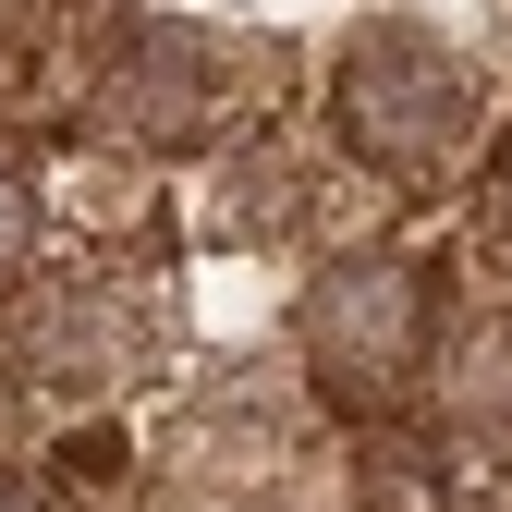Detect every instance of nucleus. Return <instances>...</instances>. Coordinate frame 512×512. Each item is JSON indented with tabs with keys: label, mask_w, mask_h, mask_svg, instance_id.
I'll use <instances>...</instances> for the list:
<instances>
[{
	"label": "nucleus",
	"mask_w": 512,
	"mask_h": 512,
	"mask_svg": "<svg viewBox=\"0 0 512 512\" xmlns=\"http://www.w3.org/2000/svg\"><path fill=\"white\" fill-rule=\"evenodd\" d=\"M25 256H37V196H25L13 171H0V281H13Z\"/></svg>",
	"instance_id": "obj_5"
},
{
	"label": "nucleus",
	"mask_w": 512,
	"mask_h": 512,
	"mask_svg": "<svg viewBox=\"0 0 512 512\" xmlns=\"http://www.w3.org/2000/svg\"><path fill=\"white\" fill-rule=\"evenodd\" d=\"M0 512H61V500H37V488H13V476H0Z\"/></svg>",
	"instance_id": "obj_6"
},
{
	"label": "nucleus",
	"mask_w": 512,
	"mask_h": 512,
	"mask_svg": "<svg viewBox=\"0 0 512 512\" xmlns=\"http://www.w3.org/2000/svg\"><path fill=\"white\" fill-rule=\"evenodd\" d=\"M439 415H452L464 439H500L512 452V305H476L464 330H439Z\"/></svg>",
	"instance_id": "obj_4"
},
{
	"label": "nucleus",
	"mask_w": 512,
	"mask_h": 512,
	"mask_svg": "<svg viewBox=\"0 0 512 512\" xmlns=\"http://www.w3.org/2000/svg\"><path fill=\"white\" fill-rule=\"evenodd\" d=\"M293 354H305L317 391L354 403V415L403 403L439 366V293H427V269L415 256H330V269L305 281V305H293Z\"/></svg>",
	"instance_id": "obj_2"
},
{
	"label": "nucleus",
	"mask_w": 512,
	"mask_h": 512,
	"mask_svg": "<svg viewBox=\"0 0 512 512\" xmlns=\"http://www.w3.org/2000/svg\"><path fill=\"white\" fill-rule=\"evenodd\" d=\"M330 122H342V159L366 171H452L476 147V122H488V86H476V61L452 37H427V25H366L342 49V74H330Z\"/></svg>",
	"instance_id": "obj_1"
},
{
	"label": "nucleus",
	"mask_w": 512,
	"mask_h": 512,
	"mask_svg": "<svg viewBox=\"0 0 512 512\" xmlns=\"http://www.w3.org/2000/svg\"><path fill=\"white\" fill-rule=\"evenodd\" d=\"M232 49L196 37V25H135L110 61V122H135L147 147H183V135H208V122L232 110Z\"/></svg>",
	"instance_id": "obj_3"
}]
</instances>
